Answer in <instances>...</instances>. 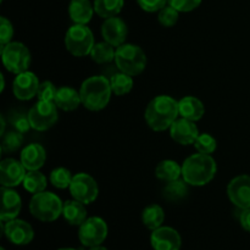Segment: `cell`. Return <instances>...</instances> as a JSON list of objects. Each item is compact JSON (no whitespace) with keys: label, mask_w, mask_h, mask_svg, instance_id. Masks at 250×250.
<instances>
[{"label":"cell","mask_w":250,"mask_h":250,"mask_svg":"<svg viewBox=\"0 0 250 250\" xmlns=\"http://www.w3.org/2000/svg\"><path fill=\"white\" fill-rule=\"evenodd\" d=\"M178 116V100L170 95H158L153 98L144 112L146 125L155 132L170 129Z\"/></svg>","instance_id":"obj_1"},{"label":"cell","mask_w":250,"mask_h":250,"mask_svg":"<svg viewBox=\"0 0 250 250\" xmlns=\"http://www.w3.org/2000/svg\"><path fill=\"white\" fill-rule=\"evenodd\" d=\"M216 172V160L209 154H193L182 164V178L192 187L207 186L214 180Z\"/></svg>","instance_id":"obj_2"},{"label":"cell","mask_w":250,"mask_h":250,"mask_svg":"<svg viewBox=\"0 0 250 250\" xmlns=\"http://www.w3.org/2000/svg\"><path fill=\"white\" fill-rule=\"evenodd\" d=\"M82 105L90 111H100L110 103L112 93L110 80L104 76H92L83 81L80 89Z\"/></svg>","instance_id":"obj_3"},{"label":"cell","mask_w":250,"mask_h":250,"mask_svg":"<svg viewBox=\"0 0 250 250\" xmlns=\"http://www.w3.org/2000/svg\"><path fill=\"white\" fill-rule=\"evenodd\" d=\"M146 53L141 46L132 43H125L117 46L115 53V63L121 72L132 76H139L146 67Z\"/></svg>","instance_id":"obj_4"},{"label":"cell","mask_w":250,"mask_h":250,"mask_svg":"<svg viewBox=\"0 0 250 250\" xmlns=\"http://www.w3.org/2000/svg\"><path fill=\"white\" fill-rule=\"evenodd\" d=\"M63 203L51 192L38 193L32 195L29 202V211L34 219L42 222H53L62 215Z\"/></svg>","instance_id":"obj_5"},{"label":"cell","mask_w":250,"mask_h":250,"mask_svg":"<svg viewBox=\"0 0 250 250\" xmlns=\"http://www.w3.org/2000/svg\"><path fill=\"white\" fill-rule=\"evenodd\" d=\"M94 44V34L87 24L73 23L65 34L66 49L76 58L90 55Z\"/></svg>","instance_id":"obj_6"},{"label":"cell","mask_w":250,"mask_h":250,"mask_svg":"<svg viewBox=\"0 0 250 250\" xmlns=\"http://www.w3.org/2000/svg\"><path fill=\"white\" fill-rule=\"evenodd\" d=\"M1 59L5 68L14 75L28 71L31 65V53L23 43L10 42L1 48Z\"/></svg>","instance_id":"obj_7"},{"label":"cell","mask_w":250,"mask_h":250,"mask_svg":"<svg viewBox=\"0 0 250 250\" xmlns=\"http://www.w3.org/2000/svg\"><path fill=\"white\" fill-rule=\"evenodd\" d=\"M109 227L107 224L98 216L88 217L78 229V239L84 247L102 246L107 238Z\"/></svg>","instance_id":"obj_8"},{"label":"cell","mask_w":250,"mask_h":250,"mask_svg":"<svg viewBox=\"0 0 250 250\" xmlns=\"http://www.w3.org/2000/svg\"><path fill=\"white\" fill-rule=\"evenodd\" d=\"M31 127L38 132L48 131L59 120L58 106L54 102L38 100L28 111Z\"/></svg>","instance_id":"obj_9"},{"label":"cell","mask_w":250,"mask_h":250,"mask_svg":"<svg viewBox=\"0 0 250 250\" xmlns=\"http://www.w3.org/2000/svg\"><path fill=\"white\" fill-rule=\"evenodd\" d=\"M68 189L73 199L85 205L92 204L99 195V187H98L97 181L85 172H80L73 176Z\"/></svg>","instance_id":"obj_10"},{"label":"cell","mask_w":250,"mask_h":250,"mask_svg":"<svg viewBox=\"0 0 250 250\" xmlns=\"http://www.w3.org/2000/svg\"><path fill=\"white\" fill-rule=\"evenodd\" d=\"M1 229L7 241L15 246H27L34 238L33 229L23 220L14 219L6 222L1 221Z\"/></svg>","instance_id":"obj_11"},{"label":"cell","mask_w":250,"mask_h":250,"mask_svg":"<svg viewBox=\"0 0 250 250\" xmlns=\"http://www.w3.org/2000/svg\"><path fill=\"white\" fill-rule=\"evenodd\" d=\"M227 195L234 207L239 210L250 208V176L239 175L229 181Z\"/></svg>","instance_id":"obj_12"},{"label":"cell","mask_w":250,"mask_h":250,"mask_svg":"<svg viewBox=\"0 0 250 250\" xmlns=\"http://www.w3.org/2000/svg\"><path fill=\"white\" fill-rule=\"evenodd\" d=\"M27 172L26 167L21 160H15V159H5L0 164V183L1 187L15 188L23 183L24 177Z\"/></svg>","instance_id":"obj_13"},{"label":"cell","mask_w":250,"mask_h":250,"mask_svg":"<svg viewBox=\"0 0 250 250\" xmlns=\"http://www.w3.org/2000/svg\"><path fill=\"white\" fill-rule=\"evenodd\" d=\"M39 85L41 83H39L36 73L31 72V71H24L15 77L14 83H12V92H14L16 99L27 102V100H31L32 98L37 97Z\"/></svg>","instance_id":"obj_14"},{"label":"cell","mask_w":250,"mask_h":250,"mask_svg":"<svg viewBox=\"0 0 250 250\" xmlns=\"http://www.w3.org/2000/svg\"><path fill=\"white\" fill-rule=\"evenodd\" d=\"M150 244L154 250H180L182 238L172 227L161 226L151 231Z\"/></svg>","instance_id":"obj_15"},{"label":"cell","mask_w":250,"mask_h":250,"mask_svg":"<svg viewBox=\"0 0 250 250\" xmlns=\"http://www.w3.org/2000/svg\"><path fill=\"white\" fill-rule=\"evenodd\" d=\"M127 34H128V27L126 22L119 16L109 17L102 24L103 38L115 48L126 43Z\"/></svg>","instance_id":"obj_16"},{"label":"cell","mask_w":250,"mask_h":250,"mask_svg":"<svg viewBox=\"0 0 250 250\" xmlns=\"http://www.w3.org/2000/svg\"><path fill=\"white\" fill-rule=\"evenodd\" d=\"M170 136L176 143L181 146H190L194 144L199 137V129L194 121L187 119H177L170 127Z\"/></svg>","instance_id":"obj_17"},{"label":"cell","mask_w":250,"mask_h":250,"mask_svg":"<svg viewBox=\"0 0 250 250\" xmlns=\"http://www.w3.org/2000/svg\"><path fill=\"white\" fill-rule=\"evenodd\" d=\"M22 208V199L12 188L1 187V211L0 220L2 222L17 219Z\"/></svg>","instance_id":"obj_18"},{"label":"cell","mask_w":250,"mask_h":250,"mask_svg":"<svg viewBox=\"0 0 250 250\" xmlns=\"http://www.w3.org/2000/svg\"><path fill=\"white\" fill-rule=\"evenodd\" d=\"M46 151L43 146L31 143L21 150V163L27 171H38L45 164Z\"/></svg>","instance_id":"obj_19"},{"label":"cell","mask_w":250,"mask_h":250,"mask_svg":"<svg viewBox=\"0 0 250 250\" xmlns=\"http://www.w3.org/2000/svg\"><path fill=\"white\" fill-rule=\"evenodd\" d=\"M94 14V4L90 0H71L68 4V16L73 23L88 24Z\"/></svg>","instance_id":"obj_20"},{"label":"cell","mask_w":250,"mask_h":250,"mask_svg":"<svg viewBox=\"0 0 250 250\" xmlns=\"http://www.w3.org/2000/svg\"><path fill=\"white\" fill-rule=\"evenodd\" d=\"M178 111H180V116L183 119L197 122L205 115V106L200 99L192 95H187L178 100Z\"/></svg>","instance_id":"obj_21"},{"label":"cell","mask_w":250,"mask_h":250,"mask_svg":"<svg viewBox=\"0 0 250 250\" xmlns=\"http://www.w3.org/2000/svg\"><path fill=\"white\" fill-rule=\"evenodd\" d=\"M54 103L63 111H73L82 104V99L80 92H77L75 88L65 85L58 89Z\"/></svg>","instance_id":"obj_22"},{"label":"cell","mask_w":250,"mask_h":250,"mask_svg":"<svg viewBox=\"0 0 250 250\" xmlns=\"http://www.w3.org/2000/svg\"><path fill=\"white\" fill-rule=\"evenodd\" d=\"M85 204L78 202V200H66L63 203L62 209V216L65 221L71 226H78L80 227L85 220L88 219L87 216V209L84 207Z\"/></svg>","instance_id":"obj_23"},{"label":"cell","mask_w":250,"mask_h":250,"mask_svg":"<svg viewBox=\"0 0 250 250\" xmlns=\"http://www.w3.org/2000/svg\"><path fill=\"white\" fill-rule=\"evenodd\" d=\"M155 176L164 182L178 180L182 177V166L175 160H163L158 164L155 168Z\"/></svg>","instance_id":"obj_24"},{"label":"cell","mask_w":250,"mask_h":250,"mask_svg":"<svg viewBox=\"0 0 250 250\" xmlns=\"http://www.w3.org/2000/svg\"><path fill=\"white\" fill-rule=\"evenodd\" d=\"M189 193V185L182 177L178 180L166 182L163 189V197L168 202H180Z\"/></svg>","instance_id":"obj_25"},{"label":"cell","mask_w":250,"mask_h":250,"mask_svg":"<svg viewBox=\"0 0 250 250\" xmlns=\"http://www.w3.org/2000/svg\"><path fill=\"white\" fill-rule=\"evenodd\" d=\"M164 221H165V211L160 205H148L142 212V222L150 231L163 226Z\"/></svg>","instance_id":"obj_26"},{"label":"cell","mask_w":250,"mask_h":250,"mask_svg":"<svg viewBox=\"0 0 250 250\" xmlns=\"http://www.w3.org/2000/svg\"><path fill=\"white\" fill-rule=\"evenodd\" d=\"M95 14L102 19L119 16L125 5V0H94Z\"/></svg>","instance_id":"obj_27"},{"label":"cell","mask_w":250,"mask_h":250,"mask_svg":"<svg viewBox=\"0 0 250 250\" xmlns=\"http://www.w3.org/2000/svg\"><path fill=\"white\" fill-rule=\"evenodd\" d=\"M115 53H116L115 46L104 41L94 44L92 51H90V58L94 62L103 65V63H109L111 61H115Z\"/></svg>","instance_id":"obj_28"},{"label":"cell","mask_w":250,"mask_h":250,"mask_svg":"<svg viewBox=\"0 0 250 250\" xmlns=\"http://www.w3.org/2000/svg\"><path fill=\"white\" fill-rule=\"evenodd\" d=\"M23 188L32 195L44 192L48 186L46 177L38 171H28L23 180Z\"/></svg>","instance_id":"obj_29"},{"label":"cell","mask_w":250,"mask_h":250,"mask_svg":"<svg viewBox=\"0 0 250 250\" xmlns=\"http://www.w3.org/2000/svg\"><path fill=\"white\" fill-rule=\"evenodd\" d=\"M110 84H111L112 93L115 95L122 97V95L128 94L133 88V77L120 71L119 73H115L111 76Z\"/></svg>","instance_id":"obj_30"},{"label":"cell","mask_w":250,"mask_h":250,"mask_svg":"<svg viewBox=\"0 0 250 250\" xmlns=\"http://www.w3.org/2000/svg\"><path fill=\"white\" fill-rule=\"evenodd\" d=\"M72 178L73 176L68 168L56 167L50 172L49 181H50L51 185L55 188H58V189H66V188H70Z\"/></svg>","instance_id":"obj_31"},{"label":"cell","mask_w":250,"mask_h":250,"mask_svg":"<svg viewBox=\"0 0 250 250\" xmlns=\"http://www.w3.org/2000/svg\"><path fill=\"white\" fill-rule=\"evenodd\" d=\"M1 141V151L2 153H14L19 150L23 143V133H20L17 131H10L7 133L2 134Z\"/></svg>","instance_id":"obj_32"},{"label":"cell","mask_w":250,"mask_h":250,"mask_svg":"<svg viewBox=\"0 0 250 250\" xmlns=\"http://www.w3.org/2000/svg\"><path fill=\"white\" fill-rule=\"evenodd\" d=\"M193 146H194L195 150H197L198 153L209 154V155H211V154L216 150L217 141L215 139V137L211 136V134L200 133Z\"/></svg>","instance_id":"obj_33"},{"label":"cell","mask_w":250,"mask_h":250,"mask_svg":"<svg viewBox=\"0 0 250 250\" xmlns=\"http://www.w3.org/2000/svg\"><path fill=\"white\" fill-rule=\"evenodd\" d=\"M180 17V11L172 7L171 5H166L165 7L158 12V21L161 26L164 27H173L178 21Z\"/></svg>","instance_id":"obj_34"},{"label":"cell","mask_w":250,"mask_h":250,"mask_svg":"<svg viewBox=\"0 0 250 250\" xmlns=\"http://www.w3.org/2000/svg\"><path fill=\"white\" fill-rule=\"evenodd\" d=\"M10 124L14 127L15 131L20 132V133H26L29 131L31 127V122H29L28 114L24 115L22 112H11L10 116Z\"/></svg>","instance_id":"obj_35"},{"label":"cell","mask_w":250,"mask_h":250,"mask_svg":"<svg viewBox=\"0 0 250 250\" xmlns=\"http://www.w3.org/2000/svg\"><path fill=\"white\" fill-rule=\"evenodd\" d=\"M58 89L59 88H56L53 82H50V81H44L39 85L37 98H38V100H42V102H54L56 97V93H58Z\"/></svg>","instance_id":"obj_36"},{"label":"cell","mask_w":250,"mask_h":250,"mask_svg":"<svg viewBox=\"0 0 250 250\" xmlns=\"http://www.w3.org/2000/svg\"><path fill=\"white\" fill-rule=\"evenodd\" d=\"M12 37H14V27L10 20L6 17H0V46H5L11 42Z\"/></svg>","instance_id":"obj_37"},{"label":"cell","mask_w":250,"mask_h":250,"mask_svg":"<svg viewBox=\"0 0 250 250\" xmlns=\"http://www.w3.org/2000/svg\"><path fill=\"white\" fill-rule=\"evenodd\" d=\"M203 0H167V4L180 12H190L200 6Z\"/></svg>","instance_id":"obj_38"},{"label":"cell","mask_w":250,"mask_h":250,"mask_svg":"<svg viewBox=\"0 0 250 250\" xmlns=\"http://www.w3.org/2000/svg\"><path fill=\"white\" fill-rule=\"evenodd\" d=\"M137 4L143 11L153 14V12H159L163 7H165L167 5V0H137Z\"/></svg>","instance_id":"obj_39"},{"label":"cell","mask_w":250,"mask_h":250,"mask_svg":"<svg viewBox=\"0 0 250 250\" xmlns=\"http://www.w3.org/2000/svg\"><path fill=\"white\" fill-rule=\"evenodd\" d=\"M239 224H241L242 229L244 231L250 233V208L249 209L241 210V214H239Z\"/></svg>","instance_id":"obj_40"},{"label":"cell","mask_w":250,"mask_h":250,"mask_svg":"<svg viewBox=\"0 0 250 250\" xmlns=\"http://www.w3.org/2000/svg\"><path fill=\"white\" fill-rule=\"evenodd\" d=\"M5 126H6V122H5L4 115H1V131H0V134H5Z\"/></svg>","instance_id":"obj_41"},{"label":"cell","mask_w":250,"mask_h":250,"mask_svg":"<svg viewBox=\"0 0 250 250\" xmlns=\"http://www.w3.org/2000/svg\"><path fill=\"white\" fill-rule=\"evenodd\" d=\"M88 250H109V249L105 248V247H102V246H97V247H90Z\"/></svg>","instance_id":"obj_42"},{"label":"cell","mask_w":250,"mask_h":250,"mask_svg":"<svg viewBox=\"0 0 250 250\" xmlns=\"http://www.w3.org/2000/svg\"><path fill=\"white\" fill-rule=\"evenodd\" d=\"M0 77H1V88H0V90H1V92H4V88H5V78H4V75H0Z\"/></svg>","instance_id":"obj_43"},{"label":"cell","mask_w":250,"mask_h":250,"mask_svg":"<svg viewBox=\"0 0 250 250\" xmlns=\"http://www.w3.org/2000/svg\"><path fill=\"white\" fill-rule=\"evenodd\" d=\"M58 250H77V249H73V248H61V249H58Z\"/></svg>","instance_id":"obj_44"},{"label":"cell","mask_w":250,"mask_h":250,"mask_svg":"<svg viewBox=\"0 0 250 250\" xmlns=\"http://www.w3.org/2000/svg\"><path fill=\"white\" fill-rule=\"evenodd\" d=\"M0 250H6V249H5V248H1Z\"/></svg>","instance_id":"obj_45"}]
</instances>
